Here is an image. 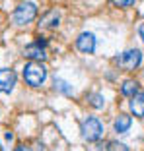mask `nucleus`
Segmentation results:
<instances>
[{
  "label": "nucleus",
  "instance_id": "ddd939ff",
  "mask_svg": "<svg viewBox=\"0 0 144 151\" xmlns=\"http://www.w3.org/2000/svg\"><path fill=\"white\" fill-rule=\"evenodd\" d=\"M107 151H131V149H129L125 143H121V142H111L107 145Z\"/></svg>",
  "mask_w": 144,
  "mask_h": 151
},
{
  "label": "nucleus",
  "instance_id": "9b49d317",
  "mask_svg": "<svg viewBox=\"0 0 144 151\" xmlns=\"http://www.w3.org/2000/svg\"><path fill=\"white\" fill-rule=\"evenodd\" d=\"M121 93L125 95V97H135V95H138V83H136L135 80H127L125 83L121 85Z\"/></svg>",
  "mask_w": 144,
  "mask_h": 151
},
{
  "label": "nucleus",
  "instance_id": "f03ea898",
  "mask_svg": "<svg viewBox=\"0 0 144 151\" xmlns=\"http://www.w3.org/2000/svg\"><path fill=\"white\" fill-rule=\"evenodd\" d=\"M35 16H37L35 2H22L18 8L14 10V23H18V25H25V23L33 22Z\"/></svg>",
  "mask_w": 144,
  "mask_h": 151
},
{
  "label": "nucleus",
  "instance_id": "0eeeda50",
  "mask_svg": "<svg viewBox=\"0 0 144 151\" xmlns=\"http://www.w3.org/2000/svg\"><path fill=\"white\" fill-rule=\"evenodd\" d=\"M14 85H16V74H14V70H8V68L0 70V93H10L14 89Z\"/></svg>",
  "mask_w": 144,
  "mask_h": 151
},
{
  "label": "nucleus",
  "instance_id": "423d86ee",
  "mask_svg": "<svg viewBox=\"0 0 144 151\" xmlns=\"http://www.w3.org/2000/svg\"><path fill=\"white\" fill-rule=\"evenodd\" d=\"M76 47H78L80 52H86V54L94 52V49H95V37L92 35L90 31L80 33V37L76 39Z\"/></svg>",
  "mask_w": 144,
  "mask_h": 151
},
{
  "label": "nucleus",
  "instance_id": "4468645a",
  "mask_svg": "<svg viewBox=\"0 0 144 151\" xmlns=\"http://www.w3.org/2000/svg\"><path fill=\"white\" fill-rule=\"evenodd\" d=\"M55 87H59L63 93H72V87H70V85H66V81H64V80H55Z\"/></svg>",
  "mask_w": 144,
  "mask_h": 151
},
{
  "label": "nucleus",
  "instance_id": "f257e3e1",
  "mask_svg": "<svg viewBox=\"0 0 144 151\" xmlns=\"http://www.w3.org/2000/svg\"><path fill=\"white\" fill-rule=\"evenodd\" d=\"M45 78H47V68L41 62L25 64V68H23V80H25V83H29L31 87H39V85H43Z\"/></svg>",
  "mask_w": 144,
  "mask_h": 151
},
{
  "label": "nucleus",
  "instance_id": "9d476101",
  "mask_svg": "<svg viewBox=\"0 0 144 151\" xmlns=\"http://www.w3.org/2000/svg\"><path fill=\"white\" fill-rule=\"evenodd\" d=\"M131 124H132V118L129 114H119L117 120H115V132L117 134H125L127 130L131 128Z\"/></svg>",
  "mask_w": 144,
  "mask_h": 151
},
{
  "label": "nucleus",
  "instance_id": "f3484780",
  "mask_svg": "<svg viewBox=\"0 0 144 151\" xmlns=\"http://www.w3.org/2000/svg\"><path fill=\"white\" fill-rule=\"evenodd\" d=\"M138 33H140V37H142V41H144V23L138 27Z\"/></svg>",
  "mask_w": 144,
  "mask_h": 151
},
{
  "label": "nucleus",
  "instance_id": "6e6552de",
  "mask_svg": "<svg viewBox=\"0 0 144 151\" xmlns=\"http://www.w3.org/2000/svg\"><path fill=\"white\" fill-rule=\"evenodd\" d=\"M59 14L55 12V10H51V12H47L45 16H43V19L39 22V27L41 29H55V27H59Z\"/></svg>",
  "mask_w": 144,
  "mask_h": 151
},
{
  "label": "nucleus",
  "instance_id": "2eb2a0df",
  "mask_svg": "<svg viewBox=\"0 0 144 151\" xmlns=\"http://www.w3.org/2000/svg\"><path fill=\"white\" fill-rule=\"evenodd\" d=\"M113 4H115V6H121V8H127V6H132L135 2H132V0H125V2H113Z\"/></svg>",
  "mask_w": 144,
  "mask_h": 151
},
{
  "label": "nucleus",
  "instance_id": "1a4fd4ad",
  "mask_svg": "<svg viewBox=\"0 0 144 151\" xmlns=\"http://www.w3.org/2000/svg\"><path fill=\"white\" fill-rule=\"evenodd\" d=\"M131 111H132V114L138 116V118L144 116V93H138L131 99Z\"/></svg>",
  "mask_w": 144,
  "mask_h": 151
},
{
  "label": "nucleus",
  "instance_id": "7ed1b4c3",
  "mask_svg": "<svg viewBox=\"0 0 144 151\" xmlns=\"http://www.w3.org/2000/svg\"><path fill=\"white\" fill-rule=\"evenodd\" d=\"M115 62L121 68H125V70H135V68H138L140 62H142V52H140L138 49H129V50L119 54V56L115 58Z\"/></svg>",
  "mask_w": 144,
  "mask_h": 151
},
{
  "label": "nucleus",
  "instance_id": "f8f14e48",
  "mask_svg": "<svg viewBox=\"0 0 144 151\" xmlns=\"http://www.w3.org/2000/svg\"><path fill=\"white\" fill-rule=\"evenodd\" d=\"M88 103H90L94 109H101L103 107V97H101L99 93H90L88 95Z\"/></svg>",
  "mask_w": 144,
  "mask_h": 151
},
{
  "label": "nucleus",
  "instance_id": "39448f33",
  "mask_svg": "<svg viewBox=\"0 0 144 151\" xmlns=\"http://www.w3.org/2000/svg\"><path fill=\"white\" fill-rule=\"evenodd\" d=\"M43 45H45V41H37V43L27 45L25 49H23V56H25V58H31L33 62H41V60H45L47 54H45Z\"/></svg>",
  "mask_w": 144,
  "mask_h": 151
},
{
  "label": "nucleus",
  "instance_id": "dca6fc26",
  "mask_svg": "<svg viewBox=\"0 0 144 151\" xmlns=\"http://www.w3.org/2000/svg\"><path fill=\"white\" fill-rule=\"evenodd\" d=\"M16 151H33V149L29 145H18V147H16Z\"/></svg>",
  "mask_w": 144,
  "mask_h": 151
},
{
  "label": "nucleus",
  "instance_id": "20e7f679",
  "mask_svg": "<svg viewBox=\"0 0 144 151\" xmlns=\"http://www.w3.org/2000/svg\"><path fill=\"white\" fill-rule=\"evenodd\" d=\"M82 136H84V139H88V142H97V139L103 136V126H101V122H99L97 118H94V116L86 118L84 124H82Z\"/></svg>",
  "mask_w": 144,
  "mask_h": 151
}]
</instances>
